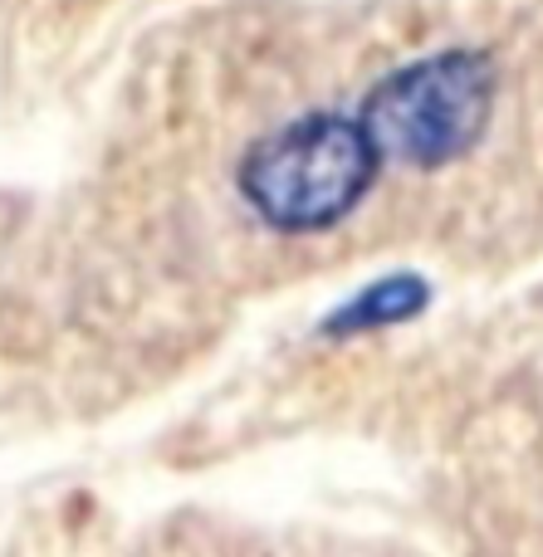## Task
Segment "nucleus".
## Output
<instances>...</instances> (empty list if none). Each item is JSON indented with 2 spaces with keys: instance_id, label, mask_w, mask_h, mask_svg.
Returning a JSON list of instances; mask_svg holds the SVG:
<instances>
[{
  "instance_id": "f257e3e1",
  "label": "nucleus",
  "mask_w": 543,
  "mask_h": 557,
  "mask_svg": "<svg viewBox=\"0 0 543 557\" xmlns=\"http://www.w3.org/2000/svg\"><path fill=\"white\" fill-rule=\"evenodd\" d=\"M382 157L362 117L309 113L260 137L240 162V196L264 225L289 235L329 231L368 196Z\"/></svg>"
},
{
  "instance_id": "f03ea898",
  "label": "nucleus",
  "mask_w": 543,
  "mask_h": 557,
  "mask_svg": "<svg viewBox=\"0 0 543 557\" xmlns=\"http://www.w3.org/2000/svg\"><path fill=\"white\" fill-rule=\"evenodd\" d=\"M495 108V69L476 49L417 59L382 78L362 103V127L382 162L446 166L480 143Z\"/></svg>"
},
{
  "instance_id": "7ed1b4c3",
  "label": "nucleus",
  "mask_w": 543,
  "mask_h": 557,
  "mask_svg": "<svg viewBox=\"0 0 543 557\" xmlns=\"http://www.w3.org/2000/svg\"><path fill=\"white\" fill-rule=\"evenodd\" d=\"M427 308V284L411 274L397 278H378L368 294H358L343 313L329 318V333H368V327H387V323H407Z\"/></svg>"
}]
</instances>
